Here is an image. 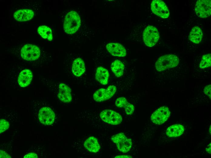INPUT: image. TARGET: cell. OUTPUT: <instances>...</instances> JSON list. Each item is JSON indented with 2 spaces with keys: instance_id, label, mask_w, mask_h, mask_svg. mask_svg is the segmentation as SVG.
<instances>
[{
  "instance_id": "cell-1",
  "label": "cell",
  "mask_w": 211,
  "mask_h": 158,
  "mask_svg": "<svg viewBox=\"0 0 211 158\" xmlns=\"http://www.w3.org/2000/svg\"><path fill=\"white\" fill-rule=\"evenodd\" d=\"M81 25V20L79 15L76 12L71 11L65 15L63 24L64 30L68 34L75 33Z\"/></svg>"
},
{
  "instance_id": "cell-2",
  "label": "cell",
  "mask_w": 211,
  "mask_h": 158,
  "mask_svg": "<svg viewBox=\"0 0 211 158\" xmlns=\"http://www.w3.org/2000/svg\"><path fill=\"white\" fill-rule=\"evenodd\" d=\"M179 58L173 54H167L158 58L155 65L157 70L162 71L176 67L179 63Z\"/></svg>"
},
{
  "instance_id": "cell-3",
  "label": "cell",
  "mask_w": 211,
  "mask_h": 158,
  "mask_svg": "<svg viewBox=\"0 0 211 158\" xmlns=\"http://www.w3.org/2000/svg\"><path fill=\"white\" fill-rule=\"evenodd\" d=\"M111 139L116 144L118 149L122 153H127L132 147L131 139L127 138L123 133L120 132L113 135Z\"/></svg>"
},
{
  "instance_id": "cell-4",
  "label": "cell",
  "mask_w": 211,
  "mask_h": 158,
  "mask_svg": "<svg viewBox=\"0 0 211 158\" xmlns=\"http://www.w3.org/2000/svg\"><path fill=\"white\" fill-rule=\"evenodd\" d=\"M159 37L157 29L155 27L149 26L144 29L143 33V38L145 45L152 47L155 45Z\"/></svg>"
},
{
  "instance_id": "cell-5",
  "label": "cell",
  "mask_w": 211,
  "mask_h": 158,
  "mask_svg": "<svg viewBox=\"0 0 211 158\" xmlns=\"http://www.w3.org/2000/svg\"><path fill=\"white\" fill-rule=\"evenodd\" d=\"M40 54L39 48L36 46L31 44L25 45L21 50L22 58L28 61H33L37 59L39 57Z\"/></svg>"
},
{
  "instance_id": "cell-6",
  "label": "cell",
  "mask_w": 211,
  "mask_h": 158,
  "mask_svg": "<svg viewBox=\"0 0 211 158\" xmlns=\"http://www.w3.org/2000/svg\"><path fill=\"white\" fill-rule=\"evenodd\" d=\"M101 119L104 122L112 125H117L122 121V116L118 113L112 110L106 109L100 114Z\"/></svg>"
},
{
  "instance_id": "cell-7",
  "label": "cell",
  "mask_w": 211,
  "mask_h": 158,
  "mask_svg": "<svg viewBox=\"0 0 211 158\" xmlns=\"http://www.w3.org/2000/svg\"><path fill=\"white\" fill-rule=\"evenodd\" d=\"M210 0H199L197 1L195 11L197 15L202 18H206L211 14Z\"/></svg>"
},
{
  "instance_id": "cell-8",
  "label": "cell",
  "mask_w": 211,
  "mask_h": 158,
  "mask_svg": "<svg viewBox=\"0 0 211 158\" xmlns=\"http://www.w3.org/2000/svg\"><path fill=\"white\" fill-rule=\"evenodd\" d=\"M116 91L114 85H110L106 89L100 88L94 92L93 98L97 102H101L108 100L112 98Z\"/></svg>"
},
{
  "instance_id": "cell-9",
  "label": "cell",
  "mask_w": 211,
  "mask_h": 158,
  "mask_svg": "<svg viewBox=\"0 0 211 158\" xmlns=\"http://www.w3.org/2000/svg\"><path fill=\"white\" fill-rule=\"evenodd\" d=\"M170 115L169 108L166 106H162L157 109L152 115V121L157 125H161L168 119Z\"/></svg>"
},
{
  "instance_id": "cell-10",
  "label": "cell",
  "mask_w": 211,
  "mask_h": 158,
  "mask_svg": "<svg viewBox=\"0 0 211 158\" xmlns=\"http://www.w3.org/2000/svg\"><path fill=\"white\" fill-rule=\"evenodd\" d=\"M151 6L152 12L157 15L164 19L169 16V12L168 8L162 1L152 0Z\"/></svg>"
},
{
  "instance_id": "cell-11",
  "label": "cell",
  "mask_w": 211,
  "mask_h": 158,
  "mask_svg": "<svg viewBox=\"0 0 211 158\" xmlns=\"http://www.w3.org/2000/svg\"><path fill=\"white\" fill-rule=\"evenodd\" d=\"M55 115L53 110L50 108L44 107L39 110L38 118L40 122L45 125L52 124L55 118Z\"/></svg>"
},
{
  "instance_id": "cell-12",
  "label": "cell",
  "mask_w": 211,
  "mask_h": 158,
  "mask_svg": "<svg viewBox=\"0 0 211 158\" xmlns=\"http://www.w3.org/2000/svg\"><path fill=\"white\" fill-rule=\"evenodd\" d=\"M106 48L107 51L113 56L123 57L127 54L124 47L119 43H109L106 45Z\"/></svg>"
},
{
  "instance_id": "cell-13",
  "label": "cell",
  "mask_w": 211,
  "mask_h": 158,
  "mask_svg": "<svg viewBox=\"0 0 211 158\" xmlns=\"http://www.w3.org/2000/svg\"><path fill=\"white\" fill-rule=\"evenodd\" d=\"M58 97L62 102H70L72 99L70 88L65 84L60 83L59 85Z\"/></svg>"
},
{
  "instance_id": "cell-14",
  "label": "cell",
  "mask_w": 211,
  "mask_h": 158,
  "mask_svg": "<svg viewBox=\"0 0 211 158\" xmlns=\"http://www.w3.org/2000/svg\"><path fill=\"white\" fill-rule=\"evenodd\" d=\"M34 16L33 12L29 9H22L18 10L14 13V17L16 20L20 22L29 20Z\"/></svg>"
},
{
  "instance_id": "cell-15",
  "label": "cell",
  "mask_w": 211,
  "mask_h": 158,
  "mask_svg": "<svg viewBox=\"0 0 211 158\" xmlns=\"http://www.w3.org/2000/svg\"><path fill=\"white\" fill-rule=\"evenodd\" d=\"M32 77V72L29 69L22 70L18 77V82L19 85L22 87L28 86L31 83Z\"/></svg>"
},
{
  "instance_id": "cell-16",
  "label": "cell",
  "mask_w": 211,
  "mask_h": 158,
  "mask_svg": "<svg viewBox=\"0 0 211 158\" xmlns=\"http://www.w3.org/2000/svg\"><path fill=\"white\" fill-rule=\"evenodd\" d=\"M115 105L119 108H123L126 113L128 115H131L134 112V105L129 103L124 97L118 98L116 101Z\"/></svg>"
},
{
  "instance_id": "cell-17",
  "label": "cell",
  "mask_w": 211,
  "mask_h": 158,
  "mask_svg": "<svg viewBox=\"0 0 211 158\" xmlns=\"http://www.w3.org/2000/svg\"><path fill=\"white\" fill-rule=\"evenodd\" d=\"M85 70V63L80 58L76 59L73 61L72 68L73 74L75 76L80 77L82 75Z\"/></svg>"
},
{
  "instance_id": "cell-18",
  "label": "cell",
  "mask_w": 211,
  "mask_h": 158,
  "mask_svg": "<svg viewBox=\"0 0 211 158\" xmlns=\"http://www.w3.org/2000/svg\"><path fill=\"white\" fill-rule=\"evenodd\" d=\"M84 146L89 151L93 153H96L99 151L100 146L97 139L93 136H90L85 141Z\"/></svg>"
},
{
  "instance_id": "cell-19",
  "label": "cell",
  "mask_w": 211,
  "mask_h": 158,
  "mask_svg": "<svg viewBox=\"0 0 211 158\" xmlns=\"http://www.w3.org/2000/svg\"><path fill=\"white\" fill-rule=\"evenodd\" d=\"M96 80L103 85H106L108 84L109 77V73L106 68L100 67L96 70L95 75Z\"/></svg>"
},
{
  "instance_id": "cell-20",
  "label": "cell",
  "mask_w": 211,
  "mask_h": 158,
  "mask_svg": "<svg viewBox=\"0 0 211 158\" xmlns=\"http://www.w3.org/2000/svg\"><path fill=\"white\" fill-rule=\"evenodd\" d=\"M184 131V127L179 124H176L169 127L166 133L169 137H176L181 135Z\"/></svg>"
},
{
  "instance_id": "cell-21",
  "label": "cell",
  "mask_w": 211,
  "mask_h": 158,
  "mask_svg": "<svg viewBox=\"0 0 211 158\" xmlns=\"http://www.w3.org/2000/svg\"><path fill=\"white\" fill-rule=\"evenodd\" d=\"M203 33L201 29L197 26L194 27L190 33L189 39L196 44L199 43L202 38Z\"/></svg>"
},
{
  "instance_id": "cell-22",
  "label": "cell",
  "mask_w": 211,
  "mask_h": 158,
  "mask_svg": "<svg viewBox=\"0 0 211 158\" xmlns=\"http://www.w3.org/2000/svg\"><path fill=\"white\" fill-rule=\"evenodd\" d=\"M125 66L120 60H116L111 64V69L115 76L119 77L122 75Z\"/></svg>"
},
{
  "instance_id": "cell-23",
  "label": "cell",
  "mask_w": 211,
  "mask_h": 158,
  "mask_svg": "<svg viewBox=\"0 0 211 158\" xmlns=\"http://www.w3.org/2000/svg\"><path fill=\"white\" fill-rule=\"evenodd\" d=\"M39 34L44 39H47L49 41L53 39L52 32L51 29L45 26H41L39 27L37 30Z\"/></svg>"
},
{
  "instance_id": "cell-24",
  "label": "cell",
  "mask_w": 211,
  "mask_h": 158,
  "mask_svg": "<svg viewBox=\"0 0 211 158\" xmlns=\"http://www.w3.org/2000/svg\"><path fill=\"white\" fill-rule=\"evenodd\" d=\"M211 54L205 55L202 57L199 64V67L204 69L211 66Z\"/></svg>"
},
{
  "instance_id": "cell-25",
  "label": "cell",
  "mask_w": 211,
  "mask_h": 158,
  "mask_svg": "<svg viewBox=\"0 0 211 158\" xmlns=\"http://www.w3.org/2000/svg\"><path fill=\"white\" fill-rule=\"evenodd\" d=\"M9 126L8 122L5 120L2 119L0 121V131L1 133L7 130Z\"/></svg>"
},
{
  "instance_id": "cell-26",
  "label": "cell",
  "mask_w": 211,
  "mask_h": 158,
  "mask_svg": "<svg viewBox=\"0 0 211 158\" xmlns=\"http://www.w3.org/2000/svg\"><path fill=\"white\" fill-rule=\"evenodd\" d=\"M211 85L209 84L207 85L205 87L204 89V93L206 94L207 95L210 99L211 98Z\"/></svg>"
},
{
  "instance_id": "cell-27",
  "label": "cell",
  "mask_w": 211,
  "mask_h": 158,
  "mask_svg": "<svg viewBox=\"0 0 211 158\" xmlns=\"http://www.w3.org/2000/svg\"><path fill=\"white\" fill-rule=\"evenodd\" d=\"M38 157L37 154L34 153H29L25 155L24 158H37Z\"/></svg>"
},
{
  "instance_id": "cell-28",
  "label": "cell",
  "mask_w": 211,
  "mask_h": 158,
  "mask_svg": "<svg viewBox=\"0 0 211 158\" xmlns=\"http://www.w3.org/2000/svg\"><path fill=\"white\" fill-rule=\"evenodd\" d=\"M0 157L1 158H11V156L8 155L5 152L0 150Z\"/></svg>"
},
{
  "instance_id": "cell-29",
  "label": "cell",
  "mask_w": 211,
  "mask_h": 158,
  "mask_svg": "<svg viewBox=\"0 0 211 158\" xmlns=\"http://www.w3.org/2000/svg\"><path fill=\"white\" fill-rule=\"evenodd\" d=\"M132 157L130 155H118L117 156H116L115 158H132Z\"/></svg>"
},
{
  "instance_id": "cell-30",
  "label": "cell",
  "mask_w": 211,
  "mask_h": 158,
  "mask_svg": "<svg viewBox=\"0 0 211 158\" xmlns=\"http://www.w3.org/2000/svg\"><path fill=\"white\" fill-rule=\"evenodd\" d=\"M206 148V150L208 153H211V143Z\"/></svg>"
},
{
  "instance_id": "cell-31",
  "label": "cell",
  "mask_w": 211,
  "mask_h": 158,
  "mask_svg": "<svg viewBox=\"0 0 211 158\" xmlns=\"http://www.w3.org/2000/svg\"><path fill=\"white\" fill-rule=\"evenodd\" d=\"M209 132L210 133H211V125L210 126V127L209 128Z\"/></svg>"
}]
</instances>
